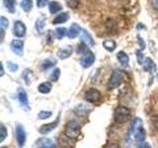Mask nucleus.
<instances>
[{"instance_id":"27","label":"nucleus","mask_w":158,"mask_h":148,"mask_svg":"<svg viewBox=\"0 0 158 148\" xmlns=\"http://www.w3.org/2000/svg\"><path fill=\"white\" fill-rule=\"evenodd\" d=\"M67 35V30L65 28H57L56 30V37L58 39H63V37H65Z\"/></svg>"},{"instance_id":"6","label":"nucleus","mask_w":158,"mask_h":148,"mask_svg":"<svg viewBox=\"0 0 158 148\" xmlns=\"http://www.w3.org/2000/svg\"><path fill=\"white\" fill-rule=\"evenodd\" d=\"M13 34L18 38H22L26 35V26L21 21H16L14 23Z\"/></svg>"},{"instance_id":"33","label":"nucleus","mask_w":158,"mask_h":148,"mask_svg":"<svg viewBox=\"0 0 158 148\" xmlns=\"http://www.w3.org/2000/svg\"><path fill=\"white\" fill-rule=\"evenodd\" d=\"M7 136V130L3 125H1V133H0V142H3Z\"/></svg>"},{"instance_id":"2","label":"nucleus","mask_w":158,"mask_h":148,"mask_svg":"<svg viewBox=\"0 0 158 148\" xmlns=\"http://www.w3.org/2000/svg\"><path fill=\"white\" fill-rule=\"evenodd\" d=\"M131 110L127 107L120 106L118 107L115 113H114V118H115V121L118 123H125L131 118Z\"/></svg>"},{"instance_id":"44","label":"nucleus","mask_w":158,"mask_h":148,"mask_svg":"<svg viewBox=\"0 0 158 148\" xmlns=\"http://www.w3.org/2000/svg\"><path fill=\"white\" fill-rule=\"evenodd\" d=\"M157 77H158V75H157Z\"/></svg>"},{"instance_id":"17","label":"nucleus","mask_w":158,"mask_h":148,"mask_svg":"<svg viewBox=\"0 0 158 148\" xmlns=\"http://www.w3.org/2000/svg\"><path fill=\"white\" fill-rule=\"evenodd\" d=\"M103 47H105V49H107L108 51H114L116 49L117 44L115 41H113V39H106V41L103 42Z\"/></svg>"},{"instance_id":"37","label":"nucleus","mask_w":158,"mask_h":148,"mask_svg":"<svg viewBox=\"0 0 158 148\" xmlns=\"http://www.w3.org/2000/svg\"><path fill=\"white\" fill-rule=\"evenodd\" d=\"M137 148H151V146L148 144L147 142H140L139 143V145L137 146Z\"/></svg>"},{"instance_id":"7","label":"nucleus","mask_w":158,"mask_h":148,"mask_svg":"<svg viewBox=\"0 0 158 148\" xmlns=\"http://www.w3.org/2000/svg\"><path fill=\"white\" fill-rule=\"evenodd\" d=\"M16 138L20 146L25 144V141H26V131H25V128L22 125H17L16 126Z\"/></svg>"},{"instance_id":"10","label":"nucleus","mask_w":158,"mask_h":148,"mask_svg":"<svg viewBox=\"0 0 158 148\" xmlns=\"http://www.w3.org/2000/svg\"><path fill=\"white\" fill-rule=\"evenodd\" d=\"M23 48H24V42L21 39H14L11 43V49L14 53L18 54L21 56L23 54Z\"/></svg>"},{"instance_id":"35","label":"nucleus","mask_w":158,"mask_h":148,"mask_svg":"<svg viewBox=\"0 0 158 148\" xmlns=\"http://www.w3.org/2000/svg\"><path fill=\"white\" fill-rule=\"evenodd\" d=\"M136 56H137V61L139 64H143V53L141 51H136Z\"/></svg>"},{"instance_id":"8","label":"nucleus","mask_w":158,"mask_h":148,"mask_svg":"<svg viewBox=\"0 0 158 148\" xmlns=\"http://www.w3.org/2000/svg\"><path fill=\"white\" fill-rule=\"evenodd\" d=\"M58 123H59V117L56 118V121H54L51 123H47V125H42L41 128H40V132H41L42 134H48V133H49L52 130H53L54 128L57 127Z\"/></svg>"},{"instance_id":"18","label":"nucleus","mask_w":158,"mask_h":148,"mask_svg":"<svg viewBox=\"0 0 158 148\" xmlns=\"http://www.w3.org/2000/svg\"><path fill=\"white\" fill-rule=\"evenodd\" d=\"M38 90H39V92H41L43 94H48L52 90V84L49 82H44L39 85Z\"/></svg>"},{"instance_id":"41","label":"nucleus","mask_w":158,"mask_h":148,"mask_svg":"<svg viewBox=\"0 0 158 148\" xmlns=\"http://www.w3.org/2000/svg\"><path fill=\"white\" fill-rule=\"evenodd\" d=\"M108 148H121V147L118 146V144H110Z\"/></svg>"},{"instance_id":"5","label":"nucleus","mask_w":158,"mask_h":148,"mask_svg":"<svg viewBox=\"0 0 158 148\" xmlns=\"http://www.w3.org/2000/svg\"><path fill=\"white\" fill-rule=\"evenodd\" d=\"M85 100L89 103H97L101 100V93L95 88L89 89L85 93Z\"/></svg>"},{"instance_id":"19","label":"nucleus","mask_w":158,"mask_h":148,"mask_svg":"<svg viewBox=\"0 0 158 148\" xmlns=\"http://www.w3.org/2000/svg\"><path fill=\"white\" fill-rule=\"evenodd\" d=\"M67 20H68V14L64 12V13H61V14L57 15V16L53 19L52 23H53V25L62 24V23H64V22H66Z\"/></svg>"},{"instance_id":"26","label":"nucleus","mask_w":158,"mask_h":148,"mask_svg":"<svg viewBox=\"0 0 158 148\" xmlns=\"http://www.w3.org/2000/svg\"><path fill=\"white\" fill-rule=\"evenodd\" d=\"M53 143L51 139H48V138H42V139H40L38 141V146L40 148H43V147H47V146H49V145H52Z\"/></svg>"},{"instance_id":"24","label":"nucleus","mask_w":158,"mask_h":148,"mask_svg":"<svg viewBox=\"0 0 158 148\" xmlns=\"http://www.w3.org/2000/svg\"><path fill=\"white\" fill-rule=\"evenodd\" d=\"M88 110H90L87 106L85 105H80V106H78L75 110H74V112H75V113L77 116H85L87 115V113L89 112Z\"/></svg>"},{"instance_id":"31","label":"nucleus","mask_w":158,"mask_h":148,"mask_svg":"<svg viewBox=\"0 0 158 148\" xmlns=\"http://www.w3.org/2000/svg\"><path fill=\"white\" fill-rule=\"evenodd\" d=\"M150 123H151V125L153 126V128L158 131V115L152 116L150 117Z\"/></svg>"},{"instance_id":"28","label":"nucleus","mask_w":158,"mask_h":148,"mask_svg":"<svg viewBox=\"0 0 158 148\" xmlns=\"http://www.w3.org/2000/svg\"><path fill=\"white\" fill-rule=\"evenodd\" d=\"M52 117V113L51 112H47V111H41L38 113V117L40 120H46Z\"/></svg>"},{"instance_id":"36","label":"nucleus","mask_w":158,"mask_h":148,"mask_svg":"<svg viewBox=\"0 0 158 148\" xmlns=\"http://www.w3.org/2000/svg\"><path fill=\"white\" fill-rule=\"evenodd\" d=\"M48 0H37V5L39 8H44L48 4Z\"/></svg>"},{"instance_id":"15","label":"nucleus","mask_w":158,"mask_h":148,"mask_svg":"<svg viewBox=\"0 0 158 148\" xmlns=\"http://www.w3.org/2000/svg\"><path fill=\"white\" fill-rule=\"evenodd\" d=\"M81 39H82V41L87 44V46H90V47L95 46V43H94L93 38L91 37V35L89 34L87 31L81 32Z\"/></svg>"},{"instance_id":"23","label":"nucleus","mask_w":158,"mask_h":148,"mask_svg":"<svg viewBox=\"0 0 158 148\" xmlns=\"http://www.w3.org/2000/svg\"><path fill=\"white\" fill-rule=\"evenodd\" d=\"M48 9H49V12H51L52 14H56V13H57L58 11H60V10H61V5L59 4L58 2L52 1V2L49 3Z\"/></svg>"},{"instance_id":"13","label":"nucleus","mask_w":158,"mask_h":148,"mask_svg":"<svg viewBox=\"0 0 158 148\" xmlns=\"http://www.w3.org/2000/svg\"><path fill=\"white\" fill-rule=\"evenodd\" d=\"M71 53H72V47L70 46H67L65 47H63V48H60L59 51H57V56L59 58H61V59H65L67 57H69L71 56Z\"/></svg>"},{"instance_id":"21","label":"nucleus","mask_w":158,"mask_h":148,"mask_svg":"<svg viewBox=\"0 0 158 148\" xmlns=\"http://www.w3.org/2000/svg\"><path fill=\"white\" fill-rule=\"evenodd\" d=\"M117 57L118 59V61H120L123 65H127L128 63V60H130V58H128V56L123 51H120L118 54H117Z\"/></svg>"},{"instance_id":"22","label":"nucleus","mask_w":158,"mask_h":148,"mask_svg":"<svg viewBox=\"0 0 158 148\" xmlns=\"http://www.w3.org/2000/svg\"><path fill=\"white\" fill-rule=\"evenodd\" d=\"M46 26V18L44 17H40L37 22H36V29L39 33H43L44 28Z\"/></svg>"},{"instance_id":"16","label":"nucleus","mask_w":158,"mask_h":148,"mask_svg":"<svg viewBox=\"0 0 158 148\" xmlns=\"http://www.w3.org/2000/svg\"><path fill=\"white\" fill-rule=\"evenodd\" d=\"M56 64V59L53 58V57H48L46 60H44L43 64H42V67L44 70H47V69L51 68L52 66H54Z\"/></svg>"},{"instance_id":"4","label":"nucleus","mask_w":158,"mask_h":148,"mask_svg":"<svg viewBox=\"0 0 158 148\" xmlns=\"http://www.w3.org/2000/svg\"><path fill=\"white\" fill-rule=\"evenodd\" d=\"M123 79H125V74H123V72L122 70L117 69V70L113 72L110 80H109L107 84L108 89L109 90H113V89L118 88L123 82Z\"/></svg>"},{"instance_id":"20","label":"nucleus","mask_w":158,"mask_h":148,"mask_svg":"<svg viewBox=\"0 0 158 148\" xmlns=\"http://www.w3.org/2000/svg\"><path fill=\"white\" fill-rule=\"evenodd\" d=\"M4 5L10 13H14L15 6H16V0H3Z\"/></svg>"},{"instance_id":"1","label":"nucleus","mask_w":158,"mask_h":148,"mask_svg":"<svg viewBox=\"0 0 158 148\" xmlns=\"http://www.w3.org/2000/svg\"><path fill=\"white\" fill-rule=\"evenodd\" d=\"M131 130L133 133V136H135V140L138 142H142L144 141L145 136H146V132L144 130L142 125V121L139 117H135V121L131 123Z\"/></svg>"},{"instance_id":"11","label":"nucleus","mask_w":158,"mask_h":148,"mask_svg":"<svg viewBox=\"0 0 158 148\" xmlns=\"http://www.w3.org/2000/svg\"><path fill=\"white\" fill-rule=\"evenodd\" d=\"M18 99H19V102L21 103V105L24 107V109L29 110L30 107H29V101H28V96H27L26 91L23 90V89H19Z\"/></svg>"},{"instance_id":"3","label":"nucleus","mask_w":158,"mask_h":148,"mask_svg":"<svg viewBox=\"0 0 158 148\" xmlns=\"http://www.w3.org/2000/svg\"><path fill=\"white\" fill-rule=\"evenodd\" d=\"M81 133V126L76 121H69L65 125V130H64V134L68 138L71 139H75Z\"/></svg>"},{"instance_id":"14","label":"nucleus","mask_w":158,"mask_h":148,"mask_svg":"<svg viewBox=\"0 0 158 148\" xmlns=\"http://www.w3.org/2000/svg\"><path fill=\"white\" fill-rule=\"evenodd\" d=\"M142 65H143V68H144V70L147 71V72L153 73L156 70L155 63L153 62V60H152V59H150V58H145V60L143 61Z\"/></svg>"},{"instance_id":"30","label":"nucleus","mask_w":158,"mask_h":148,"mask_svg":"<svg viewBox=\"0 0 158 148\" xmlns=\"http://www.w3.org/2000/svg\"><path fill=\"white\" fill-rule=\"evenodd\" d=\"M59 76H60V70L58 68H56L51 74V80L52 81H57Z\"/></svg>"},{"instance_id":"32","label":"nucleus","mask_w":158,"mask_h":148,"mask_svg":"<svg viewBox=\"0 0 158 148\" xmlns=\"http://www.w3.org/2000/svg\"><path fill=\"white\" fill-rule=\"evenodd\" d=\"M9 26V21L5 18V17H1L0 18V29H3V30H6Z\"/></svg>"},{"instance_id":"29","label":"nucleus","mask_w":158,"mask_h":148,"mask_svg":"<svg viewBox=\"0 0 158 148\" xmlns=\"http://www.w3.org/2000/svg\"><path fill=\"white\" fill-rule=\"evenodd\" d=\"M65 2L68 7H70L72 9H76L78 7L80 0H65Z\"/></svg>"},{"instance_id":"40","label":"nucleus","mask_w":158,"mask_h":148,"mask_svg":"<svg viewBox=\"0 0 158 148\" xmlns=\"http://www.w3.org/2000/svg\"><path fill=\"white\" fill-rule=\"evenodd\" d=\"M82 51H86V47L83 44H80V48L78 47V53H81Z\"/></svg>"},{"instance_id":"25","label":"nucleus","mask_w":158,"mask_h":148,"mask_svg":"<svg viewBox=\"0 0 158 148\" xmlns=\"http://www.w3.org/2000/svg\"><path fill=\"white\" fill-rule=\"evenodd\" d=\"M21 7L25 12H29L33 8V1L32 0H22Z\"/></svg>"},{"instance_id":"12","label":"nucleus","mask_w":158,"mask_h":148,"mask_svg":"<svg viewBox=\"0 0 158 148\" xmlns=\"http://www.w3.org/2000/svg\"><path fill=\"white\" fill-rule=\"evenodd\" d=\"M81 32H82L81 28L79 27V25L74 23V24L71 25L70 28H69L68 32H67V36H68V38H70V39H74V38H76Z\"/></svg>"},{"instance_id":"38","label":"nucleus","mask_w":158,"mask_h":148,"mask_svg":"<svg viewBox=\"0 0 158 148\" xmlns=\"http://www.w3.org/2000/svg\"><path fill=\"white\" fill-rule=\"evenodd\" d=\"M138 43H139V44H140V47H141L142 49L145 48V43H144V42L142 41V39L140 37H138Z\"/></svg>"},{"instance_id":"34","label":"nucleus","mask_w":158,"mask_h":148,"mask_svg":"<svg viewBox=\"0 0 158 148\" xmlns=\"http://www.w3.org/2000/svg\"><path fill=\"white\" fill-rule=\"evenodd\" d=\"M7 67H8V69L11 72H15V71H17L18 70V65L16 63H13V62H8L7 63Z\"/></svg>"},{"instance_id":"43","label":"nucleus","mask_w":158,"mask_h":148,"mask_svg":"<svg viewBox=\"0 0 158 148\" xmlns=\"http://www.w3.org/2000/svg\"><path fill=\"white\" fill-rule=\"evenodd\" d=\"M43 148H56V145L52 144V145H49V146H47V147H43Z\"/></svg>"},{"instance_id":"9","label":"nucleus","mask_w":158,"mask_h":148,"mask_svg":"<svg viewBox=\"0 0 158 148\" xmlns=\"http://www.w3.org/2000/svg\"><path fill=\"white\" fill-rule=\"evenodd\" d=\"M94 61H95V56H94L92 52H87V53L84 54V56L81 58L80 63L83 67L88 68L92 65V64L94 63Z\"/></svg>"},{"instance_id":"42","label":"nucleus","mask_w":158,"mask_h":148,"mask_svg":"<svg viewBox=\"0 0 158 148\" xmlns=\"http://www.w3.org/2000/svg\"><path fill=\"white\" fill-rule=\"evenodd\" d=\"M4 74V67H3V63H1V73H0V76H3Z\"/></svg>"},{"instance_id":"39","label":"nucleus","mask_w":158,"mask_h":148,"mask_svg":"<svg viewBox=\"0 0 158 148\" xmlns=\"http://www.w3.org/2000/svg\"><path fill=\"white\" fill-rule=\"evenodd\" d=\"M151 4H152V6L154 9L158 10V0H152L151 1Z\"/></svg>"}]
</instances>
